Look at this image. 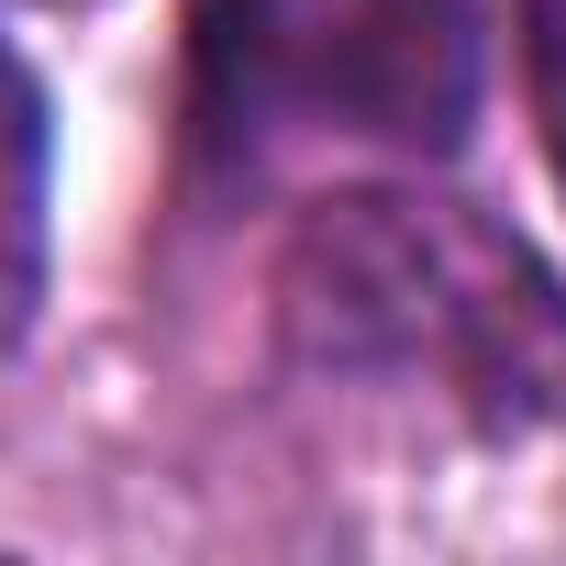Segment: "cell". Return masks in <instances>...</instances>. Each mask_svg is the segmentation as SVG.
Instances as JSON below:
<instances>
[{
    "instance_id": "6da1fadb",
    "label": "cell",
    "mask_w": 566,
    "mask_h": 566,
    "mask_svg": "<svg viewBox=\"0 0 566 566\" xmlns=\"http://www.w3.org/2000/svg\"><path fill=\"white\" fill-rule=\"evenodd\" d=\"M277 356L323 389L433 400L467 433L566 422V290L478 200L411 178L323 189L290 222Z\"/></svg>"
},
{
    "instance_id": "7a4b0ae2",
    "label": "cell",
    "mask_w": 566,
    "mask_h": 566,
    "mask_svg": "<svg viewBox=\"0 0 566 566\" xmlns=\"http://www.w3.org/2000/svg\"><path fill=\"white\" fill-rule=\"evenodd\" d=\"M189 167L266 189L290 167H444L478 123L467 0H189Z\"/></svg>"
},
{
    "instance_id": "3957f363",
    "label": "cell",
    "mask_w": 566,
    "mask_h": 566,
    "mask_svg": "<svg viewBox=\"0 0 566 566\" xmlns=\"http://www.w3.org/2000/svg\"><path fill=\"white\" fill-rule=\"evenodd\" d=\"M34 200H45V134H34V90L0 56V334L34 301Z\"/></svg>"
},
{
    "instance_id": "277c9868",
    "label": "cell",
    "mask_w": 566,
    "mask_h": 566,
    "mask_svg": "<svg viewBox=\"0 0 566 566\" xmlns=\"http://www.w3.org/2000/svg\"><path fill=\"white\" fill-rule=\"evenodd\" d=\"M511 56H522V112H533V145H544L555 200H566V0H511Z\"/></svg>"
},
{
    "instance_id": "5b68a950",
    "label": "cell",
    "mask_w": 566,
    "mask_h": 566,
    "mask_svg": "<svg viewBox=\"0 0 566 566\" xmlns=\"http://www.w3.org/2000/svg\"><path fill=\"white\" fill-rule=\"evenodd\" d=\"M34 12H101V0H34Z\"/></svg>"
}]
</instances>
